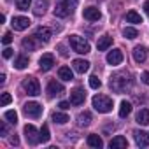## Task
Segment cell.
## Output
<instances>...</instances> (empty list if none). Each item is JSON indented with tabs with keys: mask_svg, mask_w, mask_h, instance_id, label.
<instances>
[{
	"mask_svg": "<svg viewBox=\"0 0 149 149\" xmlns=\"http://www.w3.org/2000/svg\"><path fill=\"white\" fill-rule=\"evenodd\" d=\"M79 0H56V6H54V16L56 18H67L70 16L77 7Z\"/></svg>",
	"mask_w": 149,
	"mask_h": 149,
	"instance_id": "cell-1",
	"label": "cell"
},
{
	"mask_svg": "<svg viewBox=\"0 0 149 149\" xmlns=\"http://www.w3.org/2000/svg\"><path fill=\"white\" fill-rule=\"evenodd\" d=\"M68 42H70L72 51H76V53H79V54H88L90 49H91V47H90V42H88L84 37H81V35H70Z\"/></svg>",
	"mask_w": 149,
	"mask_h": 149,
	"instance_id": "cell-2",
	"label": "cell"
},
{
	"mask_svg": "<svg viewBox=\"0 0 149 149\" xmlns=\"http://www.w3.org/2000/svg\"><path fill=\"white\" fill-rule=\"evenodd\" d=\"M91 104H93L95 111H98V112L105 114V112L112 111V98H109L107 95H95L93 100H91Z\"/></svg>",
	"mask_w": 149,
	"mask_h": 149,
	"instance_id": "cell-3",
	"label": "cell"
},
{
	"mask_svg": "<svg viewBox=\"0 0 149 149\" xmlns=\"http://www.w3.org/2000/svg\"><path fill=\"white\" fill-rule=\"evenodd\" d=\"M23 90H25L30 97L40 95V84H39V81L33 79V77H26V79L23 81Z\"/></svg>",
	"mask_w": 149,
	"mask_h": 149,
	"instance_id": "cell-4",
	"label": "cell"
},
{
	"mask_svg": "<svg viewBox=\"0 0 149 149\" xmlns=\"http://www.w3.org/2000/svg\"><path fill=\"white\" fill-rule=\"evenodd\" d=\"M23 112H25L28 118H40V114H42V105L37 104V102H28V104H25Z\"/></svg>",
	"mask_w": 149,
	"mask_h": 149,
	"instance_id": "cell-5",
	"label": "cell"
},
{
	"mask_svg": "<svg viewBox=\"0 0 149 149\" xmlns=\"http://www.w3.org/2000/svg\"><path fill=\"white\" fill-rule=\"evenodd\" d=\"M23 132H25V139H26V142L28 144H37V142H40V139H39V133L40 132H37V128L33 126V125H26L25 128H23Z\"/></svg>",
	"mask_w": 149,
	"mask_h": 149,
	"instance_id": "cell-6",
	"label": "cell"
},
{
	"mask_svg": "<svg viewBox=\"0 0 149 149\" xmlns=\"http://www.w3.org/2000/svg\"><path fill=\"white\" fill-rule=\"evenodd\" d=\"M33 37L39 40V42H42V44H46V42H49L51 40V37H53V32L47 28V26H39L37 30H35V33H33Z\"/></svg>",
	"mask_w": 149,
	"mask_h": 149,
	"instance_id": "cell-7",
	"label": "cell"
},
{
	"mask_svg": "<svg viewBox=\"0 0 149 149\" xmlns=\"http://www.w3.org/2000/svg\"><path fill=\"white\" fill-rule=\"evenodd\" d=\"M84 100H86V93H84V90L76 88V90H72V91H70V104H72V105H83Z\"/></svg>",
	"mask_w": 149,
	"mask_h": 149,
	"instance_id": "cell-8",
	"label": "cell"
},
{
	"mask_svg": "<svg viewBox=\"0 0 149 149\" xmlns=\"http://www.w3.org/2000/svg\"><path fill=\"white\" fill-rule=\"evenodd\" d=\"M53 65H54V56H53L51 53H46V54L40 56V60H39V67H40V70L47 72V70L53 68Z\"/></svg>",
	"mask_w": 149,
	"mask_h": 149,
	"instance_id": "cell-9",
	"label": "cell"
},
{
	"mask_svg": "<svg viewBox=\"0 0 149 149\" xmlns=\"http://www.w3.org/2000/svg\"><path fill=\"white\" fill-rule=\"evenodd\" d=\"M13 28L14 30H18V32H21V30H26L28 26H30V19L26 18V16H16V18H13Z\"/></svg>",
	"mask_w": 149,
	"mask_h": 149,
	"instance_id": "cell-10",
	"label": "cell"
},
{
	"mask_svg": "<svg viewBox=\"0 0 149 149\" xmlns=\"http://www.w3.org/2000/svg\"><path fill=\"white\" fill-rule=\"evenodd\" d=\"M65 91V88H63V84L61 83H58V81H49V84H47V95L53 98V97H56V95H61Z\"/></svg>",
	"mask_w": 149,
	"mask_h": 149,
	"instance_id": "cell-11",
	"label": "cell"
},
{
	"mask_svg": "<svg viewBox=\"0 0 149 149\" xmlns=\"http://www.w3.org/2000/svg\"><path fill=\"white\" fill-rule=\"evenodd\" d=\"M83 16H84V19H88V21H98V19L102 18V13H100L97 7H86V9L83 11Z\"/></svg>",
	"mask_w": 149,
	"mask_h": 149,
	"instance_id": "cell-12",
	"label": "cell"
},
{
	"mask_svg": "<svg viewBox=\"0 0 149 149\" xmlns=\"http://www.w3.org/2000/svg\"><path fill=\"white\" fill-rule=\"evenodd\" d=\"M123 61V53H121V49H112V51H109V54H107V63L109 65H119Z\"/></svg>",
	"mask_w": 149,
	"mask_h": 149,
	"instance_id": "cell-13",
	"label": "cell"
},
{
	"mask_svg": "<svg viewBox=\"0 0 149 149\" xmlns=\"http://www.w3.org/2000/svg\"><path fill=\"white\" fill-rule=\"evenodd\" d=\"M146 58H147V47H146V46H137V47L133 49V60H135L137 63H144Z\"/></svg>",
	"mask_w": 149,
	"mask_h": 149,
	"instance_id": "cell-14",
	"label": "cell"
},
{
	"mask_svg": "<svg viewBox=\"0 0 149 149\" xmlns=\"http://www.w3.org/2000/svg\"><path fill=\"white\" fill-rule=\"evenodd\" d=\"M109 147H111V149H125V147H128V140H126L123 135H116V137L109 142Z\"/></svg>",
	"mask_w": 149,
	"mask_h": 149,
	"instance_id": "cell-15",
	"label": "cell"
},
{
	"mask_svg": "<svg viewBox=\"0 0 149 149\" xmlns=\"http://www.w3.org/2000/svg\"><path fill=\"white\" fill-rule=\"evenodd\" d=\"M133 137H135L137 146H140V147H147V146H149V135H147L146 132L137 130V132H133Z\"/></svg>",
	"mask_w": 149,
	"mask_h": 149,
	"instance_id": "cell-16",
	"label": "cell"
},
{
	"mask_svg": "<svg viewBox=\"0 0 149 149\" xmlns=\"http://www.w3.org/2000/svg\"><path fill=\"white\" fill-rule=\"evenodd\" d=\"M72 67H74V70H76V72L84 74V72H88V70H90V61L77 58V60H74V61H72Z\"/></svg>",
	"mask_w": 149,
	"mask_h": 149,
	"instance_id": "cell-17",
	"label": "cell"
},
{
	"mask_svg": "<svg viewBox=\"0 0 149 149\" xmlns=\"http://www.w3.org/2000/svg\"><path fill=\"white\" fill-rule=\"evenodd\" d=\"M111 46H112V37H109V35L100 37V39H98V42H97L98 51H105V49H109Z\"/></svg>",
	"mask_w": 149,
	"mask_h": 149,
	"instance_id": "cell-18",
	"label": "cell"
},
{
	"mask_svg": "<svg viewBox=\"0 0 149 149\" xmlns=\"http://www.w3.org/2000/svg\"><path fill=\"white\" fill-rule=\"evenodd\" d=\"M135 119H137V123H139V125H142V126L149 125V109H140Z\"/></svg>",
	"mask_w": 149,
	"mask_h": 149,
	"instance_id": "cell-19",
	"label": "cell"
},
{
	"mask_svg": "<svg viewBox=\"0 0 149 149\" xmlns=\"http://www.w3.org/2000/svg\"><path fill=\"white\" fill-rule=\"evenodd\" d=\"M58 77H60L61 81H72V79H74V72H72L68 67H61V68L58 70Z\"/></svg>",
	"mask_w": 149,
	"mask_h": 149,
	"instance_id": "cell-20",
	"label": "cell"
},
{
	"mask_svg": "<svg viewBox=\"0 0 149 149\" xmlns=\"http://www.w3.org/2000/svg\"><path fill=\"white\" fill-rule=\"evenodd\" d=\"M88 146L90 147H95V149H100V147H104V140L98 137V135H88Z\"/></svg>",
	"mask_w": 149,
	"mask_h": 149,
	"instance_id": "cell-21",
	"label": "cell"
},
{
	"mask_svg": "<svg viewBox=\"0 0 149 149\" xmlns=\"http://www.w3.org/2000/svg\"><path fill=\"white\" fill-rule=\"evenodd\" d=\"M91 123V114L88 112V111H84V112H81L79 116H77V125L79 126H88Z\"/></svg>",
	"mask_w": 149,
	"mask_h": 149,
	"instance_id": "cell-22",
	"label": "cell"
},
{
	"mask_svg": "<svg viewBox=\"0 0 149 149\" xmlns=\"http://www.w3.org/2000/svg\"><path fill=\"white\" fill-rule=\"evenodd\" d=\"M130 112H132V104L126 102V100H123L119 104V118H126Z\"/></svg>",
	"mask_w": 149,
	"mask_h": 149,
	"instance_id": "cell-23",
	"label": "cell"
},
{
	"mask_svg": "<svg viewBox=\"0 0 149 149\" xmlns=\"http://www.w3.org/2000/svg\"><path fill=\"white\" fill-rule=\"evenodd\" d=\"M126 21H128V23H133V25H139V23H142V18H140L139 13L128 11V13H126Z\"/></svg>",
	"mask_w": 149,
	"mask_h": 149,
	"instance_id": "cell-24",
	"label": "cell"
},
{
	"mask_svg": "<svg viewBox=\"0 0 149 149\" xmlns=\"http://www.w3.org/2000/svg\"><path fill=\"white\" fill-rule=\"evenodd\" d=\"M21 46H23L25 49H28V51H35L39 44L35 42V37H28V39H23V42H21Z\"/></svg>",
	"mask_w": 149,
	"mask_h": 149,
	"instance_id": "cell-25",
	"label": "cell"
},
{
	"mask_svg": "<svg viewBox=\"0 0 149 149\" xmlns=\"http://www.w3.org/2000/svg\"><path fill=\"white\" fill-rule=\"evenodd\" d=\"M14 67H16L18 70H23V68H26V67H28V56H25V54L18 56V58L14 60Z\"/></svg>",
	"mask_w": 149,
	"mask_h": 149,
	"instance_id": "cell-26",
	"label": "cell"
},
{
	"mask_svg": "<svg viewBox=\"0 0 149 149\" xmlns=\"http://www.w3.org/2000/svg\"><path fill=\"white\" fill-rule=\"evenodd\" d=\"M53 121L58 123V125H65V123L70 121V119H68V116H67L65 112H54V114H53Z\"/></svg>",
	"mask_w": 149,
	"mask_h": 149,
	"instance_id": "cell-27",
	"label": "cell"
},
{
	"mask_svg": "<svg viewBox=\"0 0 149 149\" xmlns=\"http://www.w3.org/2000/svg\"><path fill=\"white\" fill-rule=\"evenodd\" d=\"M46 7H47V0H39L37 6H35V9H33V13H35L37 16H42V14L46 13Z\"/></svg>",
	"mask_w": 149,
	"mask_h": 149,
	"instance_id": "cell-28",
	"label": "cell"
},
{
	"mask_svg": "<svg viewBox=\"0 0 149 149\" xmlns=\"http://www.w3.org/2000/svg\"><path fill=\"white\" fill-rule=\"evenodd\" d=\"M39 139H40V142H42V144H44V142H47V140L51 139V135H49V126H47V125H42L40 133H39Z\"/></svg>",
	"mask_w": 149,
	"mask_h": 149,
	"instance_id": "cell-29",
	"label": "cell"
},
{
	"mask_svg": "<svg viewBox=\"0 0 149 149\" xmlns=\"http://www.w3.org/2000/svg\"><path fill=\"white\" fill-rule=\"evenodd\" d=\"M123 35H125L126 39H137V37H139V32H137L135 28H132V26H126V28L123 30Z\"/></svg>",
	"mask_w": 149,
	"mask_h": 149,
	"instance_id": "cell-30",
	"label": "cell"
},
{
	"mask_svg": "<svg viewBox=\"0 0 149 149\" xmlns=\"http://www.w3.org/2000/svg\"><path fill=\"white\" fill-rule=\"evenodd\" d=\"M32 6V0H16V7L19 11H28Z\"/></svg>",
	"mask_w": 149,
	"mask_h": 149,
	"instance_id": "cell-31",
	"label": "cell"
},
{
	"mask_svg": "<svg viewBox=\"0 0 149 149\" xmlns=\"http://www.w3.org/2000/svg\"><path fill=\"white\" fill-rule=\"evenodd\" d=\"M4 118H6L9 123H13V125L18 123V114H16V111H7V112L4 114Z\"/></svg>",
	"mask_w": 149,
	"mask_h": 149,
	"instance_id": "cell-32",
	"label": "cell"
},
{
	"mask_svg": "<svg viewBox=\"0 0 149 149\" xmlns=\"http://www.w3.org/2000/svg\"><path fill=\"white\" fill-rule=\"evenodd\" d=\"M90 86H91L93 90H98V88L102 86V81H100L97 76H91V77H90Z\"/></svg>",
	"mask_w": 149,
	"mask_h": 149,
	"instance_id": "cell-33",
	"label": "cell"
},
{
	"mask_svg": "<svg viewBox=\"0 0 149 149\" xmlns=\"http://www.w3.org/2000/svg\"><path fill=\"white\" fill-rule=\"evenodd\" d=\"M11 100H13V97L9 93H2V102H0V104H2V107H6V105L11 104Z\"/></svg>",
	"mask_w": 149,
	"mask_h": 149,
	"instance_id": "cell-34",
	"label": "cell"
},
{
	"mask_svg": "<svg viewBox=\"0 0 149 149\" xmlns=\"http://www.w3.org/2000/svg\"><path fill=\"white\" fill-rule=\"evenodd\" d=\"M11 42H13V33H11V32L4 33V37H2V44L7 46V44H11Z\"/></svg>",
	"mask_w": 149,
	"mask_h": 149,
	"instance_id": "cell-35",
	"label": "cell"
},
{
	"mask_svg": "<svg viewBox=\"0 0 149 149\" xmlns=\"http://www.w3.org/2000/svg\"><path fill=\"white\" fill-rule=\"evenodd\" d=\"M2 54H4V58H6V60H9V58L13 56V49H11V47H6Z\"/></svg>",
	"mask_w": 149,
	"mask_h": 149,
	"instance_id": "cell-36",
	"label": "cell"
},
{
	"mask_svg": "<svg viewBox=\"0 0 149 149\" xmlns=\"http://www.w3.org/2000/svg\"><path fill=\"white\" fill-rule=\"evenodd\" d=\"M140 79H142V83H144V84H147V86H149V72H144L142 76H140Z\"/></svg>",
	"mask_w": 149,
	"mask_h": 149,
	"instance_id": "cell-37",
	"label": "cell"
},
{
	"mask_svg": "<svg viewBox=\"0 0 149 149\" xmlns=\"http://www.w3.org/2000/svg\"><path fill=\"white\" fill-rule=\"evenodd\" d=\"M58 107H60L61 111H67V109L70 107V102H60V104H58Z\"/></svg>",
	"mask_w": 149,
	"mask_h": 149,
	"instance_id": "cell-38",
	"label": "cell"
},
{
	"mask_svg": "<svg viewBox=\"0 0 149 149\" xmlns=\"http://www.w3.org/2000/svg\"><path fill=\"white\" fill-rule=\"evenodd\" d=\"M0 133H2V137H4V135H7V126H6V123L0 125Z\"/></svg>",
	"mask_w": 149,
	"mask_h": 149,
	"instance_id": "cell-39",
	"label": "cell"
},
{
	"mask_svg": "<svg viewBox=\"0 0 149 149\" xmlns=\"http://www.w3.org/2000/svg\"><path fill=\"white\" fill-rule=\"evenodd\" d=\"M144 11H146V14L149 16V0H147V2L144 4Z\"/></svg>",
	"mask_w": 149,
	"mask_h": 149,
	"instance_id": "cell-40",
	"label": "cell"
},
{
	"mask_svg": "<svg viewBox=\"0 0 149 149\" xmlns=\"http://www.w3.org/2000/svg\"><path fill=\"white\" fill-rule=\"evenodd\" d=\"M6 83V74H0V84Z\"/></svg>",
	"mask_w": 149,
	"mask_h": 149,
	"instance_id": "cell-41",
	"label": "cell"
},
{
	"mask_svg": "<svg viewBox=\"0 0 149 149\" xmlns=\"http://www.w3.org/2000/svg\"><path fill=\"white\" fill-rule=\"evenodd\" d=\"M11 142H13L14 146H18V144H19V140H18V137H13V139H11Z\"/></svg>",
	"mask_w": 149,
	"mask_h": 149,
	"instance_id": "cell-42",
	"label": "cell"
}]
</instances>
